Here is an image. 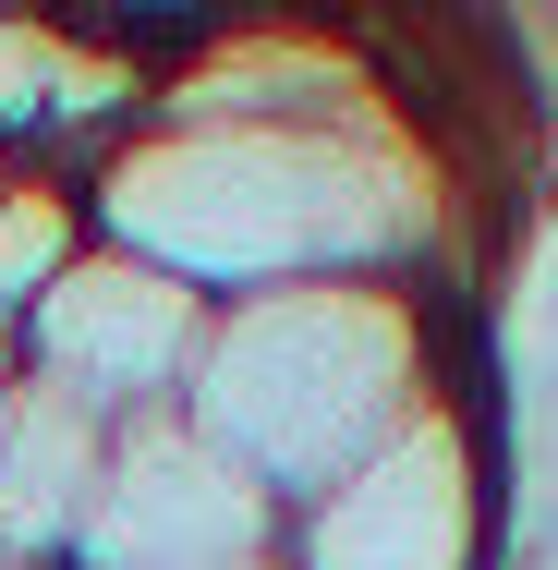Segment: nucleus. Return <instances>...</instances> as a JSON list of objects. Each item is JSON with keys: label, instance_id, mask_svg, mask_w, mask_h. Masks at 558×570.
Returning <instances> with one entry per match:
<instances>
[{"label": "nucleus", "instance_id": "nucleus-3", "mask_svg": "<svg viewBox=\"0 0 558 570\" xmlns=\"http://www.w3.org/2000/svg\"><path fill=\"white\" fill-rule=\"evenodd\" d=\"M486 559H498V485H486L461 401H425L376 461H352L329 498L292 510V570H486Z\"/></svg>", "mask_w": 558, "mask_h": 570}, {"label": "nucleus", "instance_id": "nucleus-2", "mask_svg": "<svg viewBox=\"0 0 558 570\" xmlns=\"http://www.w3.org/2000/svg\"><path fill=\"white\" fill-rule=\"evenodd\" d=\"M425 401H449V376H438V316L413 279L243 292L207 316L195 389H183V413L280 498V522L304 498H329L352 461H376Z\"/></svg>", "mask_w": 558, "mask_h": 570}, {"label": "nucleus", "instance_id": "nucleus-5", "mask_svg": "<svg viewBox=\"0 0 558 570\" xmlns=\"http://www.w3.org/2000/svg\"><path fill=\"white\" fill-rule=\"evenodd\" d=\"M280 534H292L280 498L195 413H134L110 438L98 510L74 534V570H255Z\"/></svg>", "mask_w": 558, "mask_h": 570}, {"label": "nucleus", "instance_id": "nucleus-4", "mask_svg": "<svg viewBox=\"0 0 558 570\" xmlns=\"http://www.w3.org/2000/svg\"><path fill=\"white\" fill-rule=\"evenodd\" d=\"M207 292H183L170 267H146V255H121V243H86L49 292H37V316L12 328V364L25 376H49V389H74L86 413H183V389H195V352H207Z\"/></svg>", "mask_w": 558, "mask_h": 570}, {"label": "nucleus", "instance_id": "nucleus-1", "mask_svg": "<svg viewBox=\"0 0 558 570\" xmlns=\"http://www.w3.org/2000/svg\"><path fill=\"white\" fill-rule=\"evenodd\" d=\"M86 219L207 304L292 279H413L425 243L413 170L376 134L316 121H146L86 170Z\"/></svg>", "mask_w": 558, "mask_h": 570}, {"label": "nucleus", "instance_id": "nucleus-7", "mask_svg": "<svg viewBox=\"0 0 558 570\" xmlns=\"http://www.w3.org/2000/svg\"><path fill=\"white\" fill-rule=\"evenodd\" d=\"M255 570H292V559H255Z\"/></svg>", "mask_w": 558, "mask_h": 570}, {"label": "nucleus", "instance_id": "nucleus-6", "mask_svg": "<svg viewBox=\"0 0 558 570\" xmlns=\"http://www.w3.org/2000/svg\"><path fill=\"white\" fill-rule=\"evenodd\" d=\"M0 401H12V328H0Z\"/></svg>", "mask_w": 558, "mask_h": 570}]
</instances>
